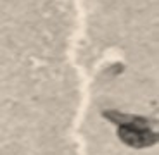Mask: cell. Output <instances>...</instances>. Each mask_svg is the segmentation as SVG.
Segmentation results:
<instances>
[{"instance_id":"cell-1","label":"cell","mask_w":159,"mask_h":155,"mask_svg":"<svg viewBox=\"0 0 159 155\" xmlns=\"http://www.w3.org/2000/svg\"><path fill=\"white\" fill-rule=\"evenodd\" d=\"M119 138L123 143L133 148H147L157 143V133H152L149 127H128L119 126Z\"/></svg>"},{"instance_id":"cell-2","label":"cell","mask_w":159,"mask_h":155,"mask_svg":"<svg viewBox=\"0 0 159 155\" xmlns=\"http://www.w3.org/2000/svg\"><path fill=\"white\" fill-rule=\"evenodd\" d=\"M104 115H106L109 121L119 124V126H128V127H149V126H151L149 119H145V117H140V115L119 114V112H116V110L104 112Z\"/></svg>"}]
</instances>
